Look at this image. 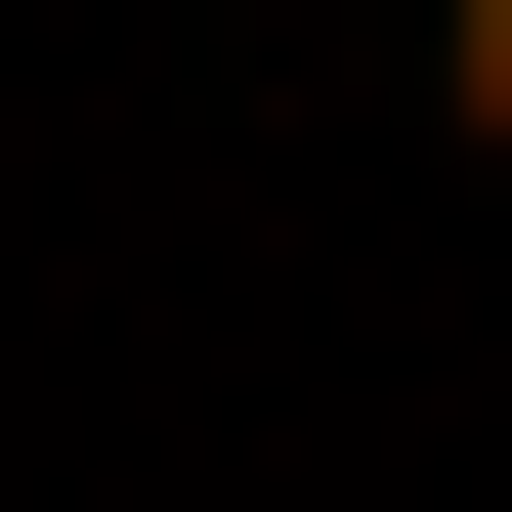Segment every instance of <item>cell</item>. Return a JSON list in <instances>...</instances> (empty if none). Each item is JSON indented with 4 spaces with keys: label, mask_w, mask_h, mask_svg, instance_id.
Returning a JSON list of instances; mask_svg holds the SVG:
<instances>
[{
    "label": "cell",
    "mask_w": 512,
    "mask_h": 512,
    "mask_svg": "<svg viewBox=\"0 0 512 512\" xmlns=\"http://www.w3.org/2000/svg\"><path fill=\"white\" fill-rule=\"evenodd\" d=\"M427 128H470V171H512V0H427Z\"/></svg>",
    "instance_id": "6da1fadb"
}]
</instances>
